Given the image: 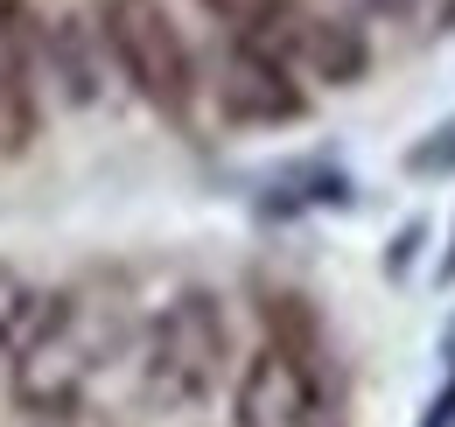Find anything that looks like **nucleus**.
Segmentation results:
<instances>
[{
	"instance_id": "obj_8",
	"label": "nucleus",
	"mask_w": 455,
	"mask_h": 427,
	"mask_svg": "<svg viewBox=\"0 0 455 427\" xmlns=\"http://www.w3.org/2000/svg\"><path fill=\"white\" fill-rule=\"evenodd\" d=\"M204 7H211L218 21H231V36H238V28H252L259 14H274L281 0H204Z\"/></svg>"
},
{
	"instance_id": "obj_1",
	"label": "nucleus",
	"mask_w": 455,
	"mask_h": 427,
	"mask_svg": "<svg viewBox=\"0 0 455 427\" xmlns=\"http://www.w3.org/2000/svg\"><path fill=\"white\" fill-rule=\"evenodd\" d=\"M106 350H113L106 302H92V294L36 302V316H28L21 343H14V399L36 421H70L84 385L106 365Z\"/></svg>"
},
{
	"instance_id": "obj_10",
	"label": "nucleus",
	"mask_w": 455,
	"mask_h": 427,
	"mask_svg": "<svg viewBox=\"0 0 455 427\" xmlns=\"http://www.w3.org/2000/svg\"><path fill=\"white\" fill-rule=\"evenodd\" d=\"M50 427H63V421H50Z\"/></svg>"
},
{
	"instance_id": "obj_7",
	"label": "nucleus",
	"mask_w": 455,
	"mask_h": 427,
	"mask_svg": "<svg viewBox=\"0 0 455 427\" xmlns=\"http://www.w3.org/2000/svg\"><path fill=\"white\" fill-rule=\"evenodd\" d=\"M28 316H36V287H28L14 267H0V365L14 358V343H21Z\"/></svg>"
},
{
	"instance_id": "obj_2",
	"label": "nucleus",
	"mask_w": 455,
	"mask_h": 427,
	"mask_svg": "<svg viewBox=\"0 0 455 427\" xmlns=\"http://www.w3.org/2000/svg\"><path fill=\"white\" fill-rule=\"evenodd\" d=\"M231 336L211 294H175L140 336V385L155 407H204L225 378Z\"/></svg>"
},
{
	"instance_id": "obj_6",
	"label": "nucleus",
	"mask_w": 455,
	"mask_h": 427,
	"mask_svg": "<svg viewBox=\"0 0 455 427\" xmlns=\"http://www.w3.org/2000/svg\"><path fill=\"white\" fill-rule=\"evenodd\" d=\"M36 141V99H28V77L7 70L0 56V155H21Z\"/></svg>"
},
{
	"instance_id": "obj_5",
	"label": "nucleus",
	"mask_w": 455,
	"mask_h": 427,
	"mask_svg": "<svg viewBox=\"0 0 455 427\" xmlns=\"http://www.w3.org/2000/svg\"><path fill=\"white\" fill-rule=\"evenodd\" d=\"M225 106L238 119H287V112H301V92H294V70H281L274 56L259 50V43H231V63H225Z\"/></svg>"
},
{
	"instance_id": "obj_9",
	"label": "nucleus",
	"mask_w": 455,
	"mask_h": 427,
	"mask_svg": "<svg viewBox=\"0 0 455 427\" xmlns=\"http://www.w3.org/2000/svg\"><path fill=\"white\" fill-rule=\"evenodd\" d=\"M420 427H455V365H449V378H442V392L427 399V414H420Z\"/></svg>"
},
{
	"instance_id": "obj_3",
	"label": "nucleus",
	"mask_w": 455,
	"mask_h": 427,
	"mask_svg": "<svg viewBox=\"0 0 455 427\" xmlns=\"http://www.w3.org/2000/svg\"><path fill=\"white\" fill-rule=\"evenodd\" d=\"M99 28H106V50L126 70V85L162 112H189L196 99V63H189V43L169 21L162 0H106L99 7Z\"/></svg>"
},
{
	"instance_id": "obj_4",
	"label": "nucleus",
	"mask_w": 455,
	"mask_h": 427,
	"mask_svg": "<svg viewBox=\"0 0 455 427\" xmlns=\"http://www.w3.org/2000/svg\"><path fill=\"white\" fill-rule=\"evenodd\" d=\"M308 421H315V378H308V365L287 343H267L252 358L245 385H238V427H308Z\"/></svg>"
}]
</instances>
